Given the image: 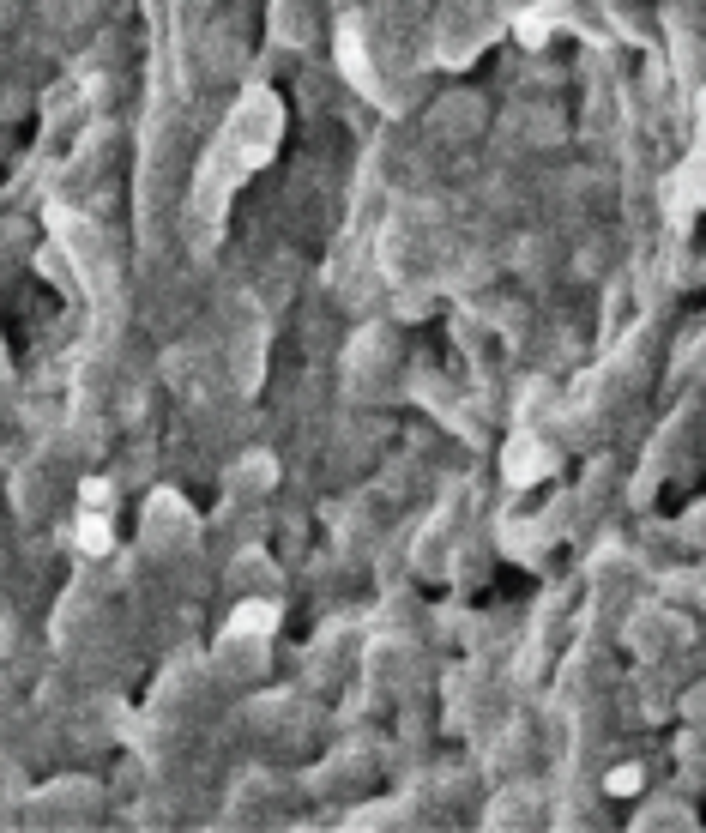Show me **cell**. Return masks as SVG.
I'll return each mask as SVG.
<instances>
[{
  "instance_id": "obj_1",
  "label": "cell",
  "mask_w": 706,
  "mask_h": 833,
  "mask_svg": "<svg viewBox=\"0 0 706 833\" xmlns=\"http://www.w3.org/2000/svg\"><path fill=\"white\" fill-rule=\"evenodd\" d=\"M103 544H109V526H103V520H91V526H85V550H103Z\"/></svg>"
},
{
  "instance_id": "obj_2",
  "label": "cell",
  "mask_w": 706,
  "mask_h": 833,
  "mask_svg": "<svg viewBox=\"0 0 706 833\" xmlns=\"http://www.w3.org/2000/svg\"><path fill=\"white\" fill-rule=\"evenodd\" d=\"M0 646H7V634H0Z\"/></svg>"
}]
</instances>
